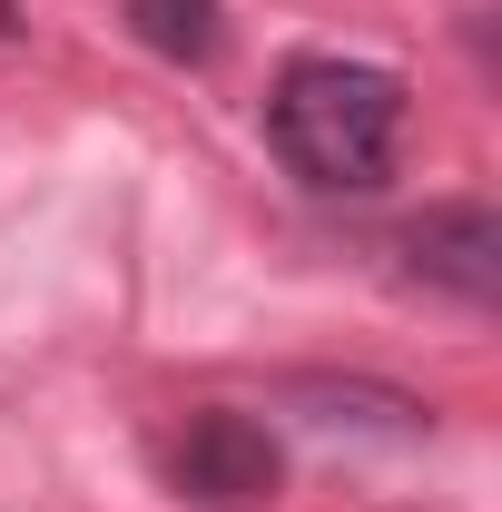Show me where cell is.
<instances>
[{
  "label": "cell",
  "instance_id": "cell-1",
  "mask_svg": "<svg viewBox=\"0 0 502 512\" xmlns=\"http://www.w3.org/2000/svg\"><path fill=\"white\" fill-rule=\"evenodd\" d=\"M276 158L325 197H375L404 148V79L375 60H286L266 99Z\"/></svg>",
  "mask_w": 502,
  "mask_h": 512
},
{
  "label": "cell",
  "instance_id": "cell-2",
  "mask_svg": "<svg viewBox=\"0 0 502 512\" xmlns=\"http://www.w3.org/2000/svg\"><path fill=\"white\" fill-rule=\"evenodd\" d=\"M168 483H178L197 512H266L276 483H286V453H276V434H266L256 414L197 404L188 424H178V444H168Z\"/></svg>",
  "mask_w": 502,
  "mask_h": 512
},
{
  "label": "cell",
  "instance_id": "cell-3",
  "mask_svg": "<svg viewBox=\"0 0 502 512\" xmlns=\"http://www.w3.org/2000/svg\"><path fill=\"white\" fill-rule=\"evenodd\" d=\"M404 266L424 286H443V296H463V306H493L502 296V207L493 197H443V207H424L404 227Z\"/></svg>",
  "mask_w": 502,
  "mask_h": 512
},
{
  "label": "cell",
  "instance_id": "cell-4",
  "mask_svg": "<svg viewBox=\"0 0 502 512\" xmlns=\"http://www.w3.org/2000/svg\"><path fill=\"white\" fill-rule=\"evenodd\" d=\"M286 404H315V424H384V434H424L434 424V404H414V394H394V384H335V375H296L286 384Z\"/></svg>",
  "mask_w": 502,
  "mask_h": 512
},
{
  "label": "cell",
  "instance_id": "cell-5",
  "mask_svg": "<svg viewBox=\"0 0 502 512\" xmlns=\"http://www.w3.org/2000/svg\"><path fill=\"white\" fill-rule=\"evenodd\" d=\"M128 30H138V50H158L178 69H207L227 50V10L217 0H128Z\"/></svg>",
  "mask_w": 502,
  "mask_h": 512
},
{
  "label": "cell",
  "instance_id": "cell-6",
  "mask_svg": "<svg viewBox=\"0 0 502 512\" xmlns=\"http://www.w3.org/2000/svg\"><path fill=\"white\" fill-rule=\"evenodd\" d=\"M20 40H30V10H20V0H0V50H20Z\"/></svg>",
  "mask_w": 502,
  "mask_h": 512
}]
</instances>
